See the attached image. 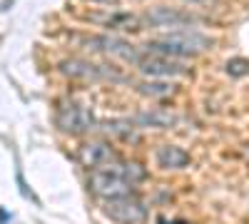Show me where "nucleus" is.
I'll return each instance as SVG.
<instances>
[{
  "instance_id": "f257e3e1",
  "label": "nucleus",
  "mask_w": 249,
  "mask_h": 224,
  "mask_svg": "<svg viewBox=\"0 0 249 224\" xmlns=\"http://www.w3.org/2000/svg\"><path fill=\"white\" fill-rule=\"evenodd\" d=\"M212 48V40L197 33V30H170L160 35L157 40H150L147 50L150 52H162V55H170V57H195L202 55Z\"/></svg>"
},
{
  "instance_id": "f03ea898",
  "label": "nucleus",
  "mask_w": 249,
  "mask_h": 224,
  "mask_svg": "<svg viewBox=\"0 0 249 224\" xmlns=\"http://www.w3.org/2000/svg\"><path fill=\"white\" fill-rule=\"evenodd\" d=\"M135 187V182L124 174L122 162H115L110 167H100L90 172V190L92 194L110 199V197H120V194H130Z\"/></svg>"
},
{
  "instance_id": "7ed1b4c3",
  "label": "nucleus",
  "mask_w": 249,
  "mask_h": 224,
  "mask_svg": "<svg viewBox=\"0 0 249 224\" xmlns=\"http://www.w3.org/2000/svg\"><path fill=\"white\" fill-rule=\"evenodd\" d=\"M137 70L144 77H157V80H172V77H182V75L190 72L179 57H170V55H162V52L142 55L137 60Z\"/></svg>"
},
{
  "instance_id": "20e7f679",
  "label": "nucleus",
  "mask_w": 249,
  "mask_h": 224,
  "mask_svg": "<svg viewBox=\"0 0 249 224\" xmlns=\"http://www.w3.org/2000/svg\"><path fill=\"white\" fill-rule=\"evenodd\" d=\"M105 214L117 222V224H140L144 219V205L130 192V194H120L105 199Z\"/></svg>"
},
{
  "instance_id": "39448f33",
  "label": "nucleus",
  "mask_w": 249,
  "mask_h": 224,
  "mask_svg": "<svg viewBox=\"0 0 249 224\" xmlns=\"http://www.w3.org/2000/svg\"><path fill=\"white\" fill-rule=\"evenodd\" d=\"M57 127L62 132H70V135H82L95 127V117L85 105H77V103H62L57 107Z\"/></svg>"
},
{
  "instance_id": "423d86ee",
  "label": "nucleus",
  "mask_w": 249,
  "mask_h": 224,
  "mask_svg": "<svg viewBox=\"0 0 249 224\" xmlns=\"http://www.w3.org/2000/svg\"><path fill=\"white\" fill-rule=\"evenodd\" d=\"M60 70H62V75L75 77V80H85V83H95V80H115V83H120V80H124L120 72L105 70L102 65H92V63H88V60H80V57L65 60V63L60 65Z\"/></svg>"
},
{
  "instance_id": "0eeeda50",
  "label": "nucleus",
  "mask_w": 249,
  "mask_h": 224,
  "mask_svg": "<svg viewBox=\"0 0 249 224\" xmlns=\"http://www.w3.org/2000/svg\"><path fill=\"white\" fill-rule=\"evenodd\" d=\"M142 20H144V25H152V28H184V25H195L199 17L195 13H187L179 8L157 5V8H150L144 13Z\"/></svg>"
},
{
  "instance_id": "6e6552de",
  "label": "nucleus",
  "mask_w": 249,
  "mask_h": 224,
  "mask_svg": "<svg viewBox=\"0 0 249 224\" xmlns=\"http://www.w3.org/2000/svg\"><path fill=\"white\" fill-rule=\"evenodd\" d=\"M77 157H80V162H82L88 170L110 167V165H115V162H120L117 152L107 145V142H102V139H90V142H85V145L80 147Z\"/></svg>"
},
{
  "instance_id": "1a4fd4ad",
  "label": "nucleus",
  "mask_w": 249,
  "mask_h": 224,
  "mask_svg": "<svg viewBox=\"0 0 249 224\" xmlns=\"http://www.w3.org/2000/svg\"><path fill=\"white\" fill-rule=\"evenodd\" d=\"M88 45H92L100 52L115 55V57L124 60V63H135V65H137V60L142 57L132 43H127V40H122V37H115V35H95V37L88 40Z\"/></svg>"
},
{
  "instance_id": "9d476101",
  "label": "nucleus",
  "mask_w": 249,
  "mask_h": 224,
  "mask_svg": "<svg viewBox=\"0 0 249 224\" xmlns=\"http://www.w3.org/2000/svg\"><path fill=\"white\" fill-rule=\"evenodd\" d=\"M155 159H157V165L162 170H182V167L190 165V155L177 145H162L157 150Z\"/></svg>"
},
{
  "instance_id": "9b49d317",
  "label": "nucleus",
  "mask_w": 249,
  "mask_h": 224,
  "mask_svg": "<svg viewBox=\"0 0 249 224\" xmlns=\"http://www.w3.org/2000/svg\"><path fill=\"white\" fill-rule=\"evenodd\" d=\"M135 122L142 127H162L164 130V127H172L177 122V117L167 110H144L135 117Z\"/></svg>"
},
{
  "instance_id": "f8f14e48",
  "label": "nucleus",
  "mask_w": 249,
  "mask_h": 224,
  "mask_svg": "<svg viewBox=\"0 0 249 224\" xmlns=\"http://www.w3.org/2000/svg\"><path fill=\"white\" fill-rule=\"evenodd\" d=\"M100 23L105 28H110V30H142L144 20H140L137 15H130V13H117V15L102 17Z\"/></svg>"
},
{
  "instance_id": "ddd939ff",
  "label": "nucleus",
  "mask_w": 249,
  "mask_h": 224,
  "mask_svg": "<svg viewBox=\"0 0 249 224\" xmlns=\"http://www.w3.org/2000/svg\"><path fill=\"white\" fill-rule=\"evenodd\" d=\"M172 90L175 87L167 80H157V77H150V80H144V83L137 85V92L144 97H167V95H172Z\"/></svg>"
},
{
  "instance_id": "4468645a",
  "label": "nucleus",
  "mask_w": 249,
  "mask_h": 224,
  "mask_svg": "<svg viewBox=\"0 0 249 224\" xmlns=\"http://www.w3.org/2000/svg\"><path fill=\"white\" fill-rule=\"evenodd\" d=\"M105 130L110 135H117V137H124V139L135 135V125L130 120H110V122H105Z\"/></svg>"
},
{
  "instance_id": "2eb2a0df",
  "label": "nucleus",
  "mask_w": 249,
  "mask_h": 224,
  "mask_svg": "<svg viewBox=\"0 0 249 224\" xmlns=\"http://www.w3.org/2000/svg\"><path fill=\"white\" fill-rule=\"evenodd\" d=\"M227 75H232V77L249 75V60L247 57H232V60H227Z\"/></svg>"
},
{
  "instance_id": "dca6fc26",
  "label": "nucleus",
  "mask_w": 249,
  "mask_h": 224,
  "mask_svg": "<svg viewBox=\"0 0 249 224\" xmlns=\"http://www.w3.org/2000/svg\"><path fill=\"white\" fill-rule=\"evenodd\" d=\"M95 3H100V5H110V8H117V5H120V0H95Z\"/></svg>"
},
{
  "instance_id": "f3484780",
  "label": "nucleus",
  "mask_w": 249,
  "mask_h": 224,
  "mask_svg": "<svg viewBox=\"0 0 249 224\" xmlns=\"http://www.w3.org/2000/svg\"><path fill=\"white\" fill-rule=\"evenodd\" d=\"M190 3H197V0H190Z\"/></svg>"
}]
</instances>
